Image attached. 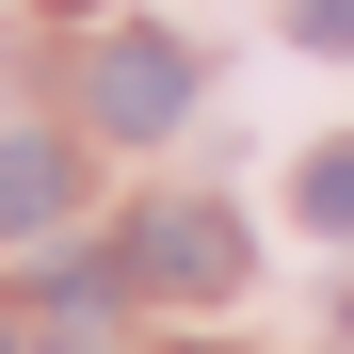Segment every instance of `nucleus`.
<instances>
[{
	"mask_svg": "<svg viewBox=\"0 0 354 354\" xmlns=\"http://www.w3.org/2000/svg\"><path fill=\"white\" fill-rule=\"evenodd\" d=\"M65 209V145L48 129H0V225H48Z\"/></svg>",
	"mask_w": 354,
	"mask_h": 354,
	"instance_id": "20e7f679",
	"label": "nucleus"
},
{
	"mask_svg": "<svg viewBox=\"0 0 354 354\" xmlns=\"http://www.w3.org/2000/svg\"><path fill=\"white\" fill-rule=\"evenodd\" d=\"M0 354H17V338H0Z\"/></svg>",
	"mask_w": 354,
	"mask_h": 354,
	"instance_id": "0eeeda50",
	"label": "nucleus"
},
{
	"mask_svg": "<svg viewBox=\"0 0 354 354\" xmlns=\"http://www.w3.org/2000/svg\"><path fill=\"white\" fill-rule=\"evenodd\" d=\"M290 32H306V48H354V0H290Z\"/></svg>",
	"mask_w": 354,
	"mask_h": 354,
	"instance_id": "423d86ee",
	"label": "nucleus"
},
{
	"mask_svg": "<svg viewBox=\"0 0 354 354\" xmlns=\"http://www.w3.org/2000/svg\"><path fill=\"white\" fill-rule=\"evenodd\" d=\"M129 290L145 306H225V290H242V225H225L209 194H161V209H129Z\"/></svg>",
	"mask_w": 354,
	"mask_h": 354,
	"instance_id": "f257e3e1",
	"label": "nucleus"
},
{
	"mask_svg": "<svg viewBox=\"0 0 354 354\" xmlns=\"http://www.w3.org/2000/svg\"><path fill=\"white\" fill-rule=\"evenodd\" d=\"M81 113L113 145H161L177 113H194V48H177V32H97L81 48Z\"/></svg>",
	"mask_w": 354,
	"mask_h": 354,
	"instance_id": "f03ea898",
	"label": "nucleus"
},
{
	"mask_svg": "<svg viewBox=\"0 0 354 354\" xmlns=\"http://www.w3.org/2000/svg\"><path fill=\"white\" fill-rule=\"evenodd\" d=\"M290 194H306V225H322V242H354V145H322Z\"/></svg>",
	"mask_w": 354,
	"mask_h": 354,
	"instance_id": "39448f33",
	"label": "nucleus"
},
{
	"mask_svg": "<svg viewBox=\"0 0 354 354\" xmlns=\"http://www.w3.org/2000/svg\"><path fill=\"white\" fill-rule=\"evenodd\" d=\"M32 306L48 322H113V306H129V258H113V242H48L32 258Z\"/></svg>",
	"mask_w": 354,
	"mask_h": 354,
	"instance_id": "7ed1b4c3",
	"label": "nucleus"
}]
</instances>
